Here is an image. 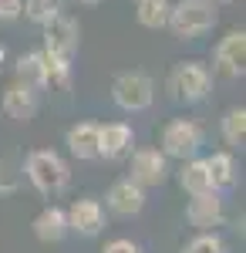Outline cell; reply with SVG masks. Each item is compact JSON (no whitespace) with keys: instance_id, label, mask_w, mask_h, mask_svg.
Listing matches in <instances>:
<instances>
[{"instance_id":"cb8c5ba5","label":"cell","mask_w":246,"mask_h":253,"mask_svg":"<svg viewBox=\"0 0 246 253\" xmlns=\"http://www.w3.org/2000/svg\"><path fill=\"white\" fill-rule=\"evenodd\" d=\"M182 253H229V247L219 233H196Z\"/></svg>"},{"instance_id":"52a82bcc","label":"cell","mask_w":246,"mask_h":253,"mask_svg":"<svg viewBox=\"0 0 246 253\" xmlns=\"http://www.w3.org/2000/svg\"><path fill=\"white\" fill-rule=\"evenodd\" d=\"M41 38H44V47L41 51H47L54 58H64V61H75L78 44H81V27H78L75 17L57 14L54 20H47L41 27Z\"/></svg>"},{"instance_id":"5b68a950","label":"cell","mask_w":246,"mask_h":253,"mask_svg":"<svg viewBox=\"0 0 246 253\" xmlns=\"http://www.w3.org/2000/svg\"><path fill=\"white\" fill-rule=\"evenodd\" d=\"M112 101L128 115L149 112L155 101V78L145 71H122L112 81Z\"/></svg>"},{"instance_id":"7a4b0ae2","label":"cell","mask_w":246,"mask_h":253,"mask_svg":"<svg viewBox=\"0 0 246 253\" xmlns=\"http://www.w3.org/2000/svg\"><path fill=\"white\" fill-rule=\"evenodd\" d=\"M165 91L179 105H203L212 95V71L206 61H175L165 78Z\"/></svg>"},{"instance_id":"ba28073f","label":"cell","mask_w":246,"mask_h":253,"mask_svg":"<svg viewBox=\"0 0 246 253\" xmlns=\"http://www.w3.org/2000/svg\"><path fill=\"white\" fill-rule=\"evenodd\" d=\"M186 223L196 233H219V226L226 223V199H223V193L189 196V203H186Z\"/></svg>"},{"instance_id":"4316f807","label":"cell","mask_w":246,"mask_h":253,"mask_svg":"<svg viewBox=\"0 0 246 253\" xmlns=\"http://www.w3.org/2000/svg\"><path fill=\"white\" fill-rule=\"evenodd\" d=\"M78 3H84V7H98L101 0H78Z\"/></svg>"},{"instance_id":"3957f363","label":"cell","mask_w":246,"mask_h":253,"mask_svg":"<svg viewBox=\"0 0 246 253\" xmlns=\"http://www.w3.org/2000/svg\"><path fill=\"white\" fill-rule=\"evenodd\" d=\"M216 3L209 0H175L169 7V27L175 41H199L216 27Z\"/></svg>"},{"instance_id":"7c38bea8","label":"cell","mask_w":246,"mask_h":253,"mask_svg":"<svg viewBox=\"0 0 246 253\" xmlns=\"http://www.w3.org/2000/svg\"><path fill=\"white\" fill-rule=\"evenodd\" d=\"M145 210V189L132 182L128 175H122V179H115L112 186H108V193H105V213L118 216V219H132Z\"/></svg>"},{"instance_id":"6da1fadb","label":"cell","mask_w":246,"mask_h":253,"mask_svg":"<svg viewBox=\"0 0 246 253\" xmlns=\"http://www.w3.org/2000/svg\"><path fill=\"white\" fill-rule=\"evenodd\" d=\"M20 175H27V182L41 196H47V199L61 196L71 186V166L54 149H34V152H27L24 166H20Z\"/></svg>"},{"instance_id":"8992f818","label":"cell","mask_w":246,"mask_h":253,"mask_svg":"<svg viewBox=\"0 0 246 253\" xmlns=\"http://www.w3.org/2000/svg\"><path fill=\"white\" fill-rule=\"evenodd\" d=\"M212 75H223V78H243L246 71V31L243 27H233L226 31V38L216 41L212 47Z\"/></svg>"},{"instance_id":"9c48e42d","label":"cell","mask_w":246,"mask_h":253,"mask_svg":"<svg viewBox=\"0 0 246 253\" xmlns=\"http://www.w3.org/2000/svg\"><path fill=\"white\" fill-rule=\"evenodd\" d=\"M64 219H68V233H78L84 236V240H95V236L105 233V226H108V213H105V206L91 199V196H81L75 199L68 210H64Z\"/></svg>"},{"instance_id":"484cf974","label":"cell","mask_w":246,"mask_h":253,"mask_svg":"<svg viewBox=\"0 0 246 253\" xmlns=\"http://www.w3.org/2000/svg\"><path fill=\"white\" fill-rule=\"evenodd\" d=\"M24 17V0H0V24H14Z\"/></svg>"},{"instance_id":"603a6c76","label":"cell","mask_w":246,"mask_h":253,"mask_svg":"<svg viewBox=\"0 0 246 253\" xmlns=\"http://www.w3.org/2000/svg\"><path fill=\"white\" fill-rule=\"evenodd\" d=\"M20 166L14 162V159L0 156V199H7V196H17L20 189Z\"/></svg>"},{"instance_id":"4fadbf2b","label":"cell","mask_w":246,"mask_h":253,"mask_svg":"<svg viewBox=\"0 0 246 253\" xmlns=\"http://www.w3.org/2000/svg\"><path fill=\"white\" fill-rule=\"evenodd\" d=\"M0 108H3V115L10 118V122H31V118L41 112V91L14 78L7 88H3Z\"/></svg>"},{"instance_id":"83f0119b","label":"cell","mask_w":246,"mask_h":253,"mask_svg":"<svg viewBox=\"0 0 246 253\" xmlns=\"http://www.w3.org/2000/svg\"><path fill=\"white\" fill-rule=\"evenodd\" d=\"M3 61H7V47L0 44V68H3Z\"/></svg>"},{"instance_id":"2e32d148","label":"cell","mask_w":246,"mask_h":253,"mask_svg":"<svg viewBox=\"0 0 246 253\" xmlns=\"http://www.w3.org/2000/svg\"><path fill=\"white\" fill-rule=\"evenodd\" d=\"M31 230H34V236H38L41 243H47V247H54V243H61L64 236H68V219H64V210L61 206H44L34 219H31Z\"/></svg>"},{"instance_id":"9a60e30c","label":"cell","mask_w":246,"mask_h":253,"mask_svg":"<svg viewBox=\"0 0 246 253\" xmlns=\"http://www.w3.org/2000/svg\"><path fill=\"white\" fill-rule=\"evenodd\" d=\"M203 162H206L209 182H212V189H216V193H226V189L236 186V179H240V166H236V156H233V152L216 149V152L203 156Z\"/></svg>"},{"instance_id":"44dd1931","label":"cell","mask_w":246,"mask_h":253,"mask_svg":"<svg viewBox=\"0 0 246 253\" xmlns=\"http://www.w3.org/2000/svg\"><path fill=\"white\" fill-rule=\"evenodd\" d=\"M14 75H17V81H24V84L44 91V58H41V51L20 54V58L14 61Z\"/></svg>"},{"instance_id":"f1b7e54d","label":"cell","mask_w":246,"mask_h":253,"mask_svg":"<svg viewBox=\"0 0 246 253\" xmlns=\"http://www.w3.org/2000/svg\"><path fill=\"white\" fill-rule=\"evenodd\" d=\"M209 3H216V7H219V3H233V0H209Z\"/></svg>"},{"instance_id":"e0dca14e","label":"cell","mask_w":246,"mask_h":253,"mask_svg":"<svg viewBox=\"0 0 246 253\" xmlns=\"http://www.w3.org/2000/svg\"><path fill=\"white\" fill-rule=\"evenodd\" d=\"M175 182H179V189H182L186 196L216 193V189H212V182H209V172H206V162H203V156L186 159V162L179 166V172H175Z\"/></svg>"},{"instance_id":"d6986e66","label":"cell","mask_w":246,"mask_h":253,"mask_svg":"<svg viewBox=\"0 0 246 253\" xmlns=\"http://www.w3.org/2000/svg\"><path fill=\"white\" fill-rule=\"evenodd\" d=\"M44 58V91H71V81H75V61L54 58L47 51H41Z\"/></svg>"},{"instance_id":"7402d4cb","label":"cell","mask_w":246,"mask_h":253,"mask_svg":"<svg viewBox=\"0 0 246 253\" xmlns=\"http://www.w3.org/2000/svg\"><path fill=\"white\" fill-rule=\"evenodd\" d=\"M57 14H64V0H24V17L38 27L54 20Z\"/></svg>"},{"instance_id":"277c9868","label":"cell","mask_w":246,"mask_h":253,"mask_svg":"<svg viewBox=\"0 0 246 253\" xmlns=\"http://www.w3.org/2000/svg\"><path fill=\"white\" fill-rule=\"evenodd\" d=\"M206 145V132L196 118H172L165 122L162 135H159V152L175 162H186V159H196Z\"/></svg>"},{"instance_id":"5bb4252c","label":"cell","mask_w":246,"mask_h":253,"mask_svg":"<svg viewBox=\"0 0 246 253\" xmlns=\"http://www.w3.org/2000/svg\"><path fill=\"white\" fill-rule=\"evenodd\" d=\"M64 145L78 162H95L98 159V122H75L64 132Z\"/></svg>"},{"instance_id":"d4e9b609","label":"cell","mask_w":246,"mask_h":253,"mask_svg":"<svg viewBox=\"0 0 246 253\" xmlns=\"http://www.w3.org/2000/svg\"><path fill=\"white\" fill-rule=\"evenodd\" d=\"M101 253H145V247L138 240H132V236H115V240H108L101 247Z\"/></svg>"},{"instance_id":"ac0fdd59","label":"cell","mask_w":246,"mask_h":253,"mask_svg":"<svg viewBox=\"0 0 246 253\" xmlns=\"http://www.w3.org/2000/svg\"><path fill=\"white\" fill-rule=\"evenodd\" d=\"M219 135L226 142V152H240L246 145V108L243 105H233L223 112L219 118Z\"/></svg>"},{"instance_id":"8fae6325","label":"cell","mask_w":246,"mask_h":253,"mask_svg":"<svg viewBox=\"0 0 246 253\" xmlns=\"http://www.w3.org/2000/svg\"><path fill=\"white\" fill-rule=\"evenodd\" d=\"M135 152V128L128 122L115 118V122H105L98 125V159L105 162H122Z\"/></svg>"},{"instance_id":"30bf717a","label":"cell","mask_w":246,"mask_h":253,"mask_svg":"<svg viewBox=\"0 0 246 253\" xmlns=\"http://www.w3.org/2000/svg\"><path fill=\"white\" fill-rule=\"evenodd\" d=\"M169 172H172L169 159L162 156L159 149L145 145V149H135V152H132L128 179H132V182H138L142 189H155V186H162V182L169 179Z\"/></svg>"},{"instance_id":"ffe728a7","label":"cell","mask_w":246,"mask_h":253,"mask_svg":"<svg viewBox=\"0 0 246 253\" xmlns=\"http://www.w3.org/2000/svg\"><path fill=\"white\" fill-rule=\"evenodd\" d=\"M169 7L172 0H135V20L145 31H162L169 24Z\"/></svg>"}]
</instances>
